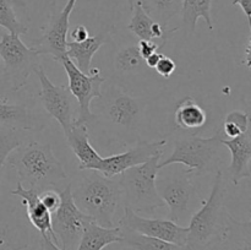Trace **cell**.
Returning a JSON list of instances; mask_svg holds the SVG:
<instances>
[{"label": "cell", "instance_id": "obj_22", "mask_svg": "<svg viewBox=\"0 0 251 250\" xmlns=\"http://www.w3.org/2000/svg\"><path fill=\"white\" fill-rule=\"evenodd\" d=\"M122 242L119 227H103L95 221H88L76 250H102L114 243Z\"/></svg>", "mask_w": 251, "mask_h": 250}, {"label": "cell", "instance_id": "obj_25", "mask_svg": "<svg viewBox=\"0 0 251 250\" xmlns=\"http://www.w3.org/2000/svg\"><path fill=\"white\" fill-rule=\"evenodd\" d=\"M119 227V225H118ZM122 233V244L131 250H188L185 245H176L157 238L147 237L127 228L119 227Z\"/></svg>", "mask_w": 251, "mask_h": 250}, {"label": "cell", "instance_id": "obj_26", "mask_svg": "<svg viewBox=\"0 0 251 250\" xmlns=\"http://www.w3.org/2000/svg\"><path fill=\"white\" fill-rule=\"evenodd\" d=\"M114 68L120 74H136L146 71L147 65L140 54L137 43L127 44L117 51L114 58Z\"/></svg>", "mask_w": 251, "mask_h": 250}, {"label": "cell", "instance_id": "obj_11", "mask_svg": "<svg viewBox=\"0 0 251 250\" xmlns=\"http://www.w3.org/2000/svg\"><path fill=\"white\" fill-rule=\"evenodd\" d=\"M59 194L60 205L51 213V229L55 235V244L61 250H76L86 225L92 218L81 212L75 205L70 183Z\"/></svg>", "mask_w": 251, "mask_h": 250}, {"label": "cell", "instance_id": "obj_31", "mask_svg": "<svg viewBox=\"0 0 251 250\" xmlns=\"http://www.w3.org/2000/svg\"><path fill=\"white\" fill-rule=\"evenodd\" d=\"M39 199L50 213H53L60 205V194L55 189H47V190L41 191Z\"/></svg>", "mask_w": 251, "mask_h": 250}, {"label": "cell", "instance_id": "obj_24", "mask_svg": "<svg viewBox=\"0 0 251 250\" xmlns=\"http://www.w3.org/2000/svg\"><path fill=\"white\" fill-rule=\"evenodd\" d=\"M213 0H181V19L183 27L188 33H194L199 19L205 20L208 29L213 31L212 7Z\"/></svg>", "mask_w": 251, "mask_h": 250}, {"label": "cell", "instance_id": "obj_4", "mask_svg": "<svg viewBox=\"0 0 251 250\" xmlns=\"http://www.w3.org/2000/svg\"><path fill=\"white\" fill-rule=\"evenodd\" d=\"M98 98L102 100V105L100 114H95L96 120H100L108 132L124 144L139 141V129L144 120L147 100L135 97L115 85H110L104 92L102 91Z\"/></svg>", "mask_w": 251, "mask_h": 250}, {"label": "cell", "instance_id": "obj_39", "mask_svg": "<svg viewBox=\"0 0 251 250\" xmlns=\"http://www.w3.org/2000/svg\"><path fill=\"white\" fill-rule=\"evenodd\" d=\"M145 0H127V4H129L130 11H132V7H134L135 4H141L144 5Z\"/></svg>", "mask_w": 251, "mask_h": 250}, {"label": "cell", "instance_id": "obj_21", "mask_svg": "<svg viewBox=\"0 0 251 250\" xmlns=\"http://www.w3.org/2000/svg\"><path fill=\"white\" fill-rule=\"evenodd\" d=\"M207 113L202 105L193 97H184L174 110V123L181 131H198L207 123Z\"/></svg>", "mask_w": 251, "mask_h": 250}, {"label": "cell", "instance_id": "obj_23", "mask_svg": "<svg viewBox=\"0 0 251 250\" xmlns=\"http://www.w3.org/2000/svg\"><path fill=\"white\" fill-rule=\"evenodd\" d=\"M217 250H251V222H240L229 213L225 238L218 243Z\"/></svg>", "mask_w": 251, "mask_h": 250}, {"label": "cell", "instance_id": "obj_30", "mask_svg": "<svg viewBox=\"0 0 251 250\" xmlns=\"http://www.w3.org/2000/svg\"><path fill=\"white\" fill-rule=\"evenodd\" d=\"M249 113L235 109L227 114L225 122H223L222 130L228 139H234V137H238L249 131Z\"/></svg>", "mask_w": 251, "mask_h": 250}, {"label": "cell", "instance_id": "obj_36", "mask_svg": "<svg viewBox=\"0 0 251 250\" xmlns=\"http://www.w3.org/2000/svg\"><path fill=\"white\" fill-rule=\"evenodd\" d=\"M232 5H238L248 19V24L251 28V0H233Z\"/></svg>", "mask_w": 251, "mask_h": 250}, {"label": "cell", "instance_id": "obj_37", "mask_svg": "<svg viewBox=\"0 0 251 250\" xmlns=\"http://www.w3.org/2000/svg\"><path fill=\"white\" fill-rule=\"evenodd\" d=\"M163 56V53L162 51H154L153 54H151L150 56H147L146 59H145V63H146L147 68L149 69H154V66L157 65V63L159 61V59Z\"/></svg>", "mask_w": 251, "mask_h": 250}, {"label": "cell", "instance_id": "obj_38", "mask_svg": "<svg viewBox=\"0 0 251 250\" xmlns=\"http://www.w3.org/2000/svg\"><path fill=\"white\" fill-rule=\"evenodd\" d=\"M42 250H61L49 237H41Z\"/></svg>", "mask_w": 251, "mask_h": 250}, {"label": "cell", "instance_id": "obj_5", "mask_svg": "<svg viewBox=\"0 0 251 250\" xmlns=\"http://www.w3.org/2000/svg\"><path fill=\"white\" fill-rule=\"evenodd\" d=\"M193 176L185 166L179 163L163 167L157 173V193L168 207V220L178 225L190 221L202 202L193 183Z\"/></svg>", "mask_w": 251, "mask_h": 250}, {"label": "cell", "instance_id": "obj_15", "mask_svg": "<svg viewBox=\"0 0 251 250\" xmlns=\"http://www.w3.org/2000/svg\"><path fill=\"white\" fill-rule=\"evenodd\" d=\"M166 144L167 140L164 139L153 141L139 140L131 149L102 158L97 171L105 176H117L131 167L145 163L154 154L163 153V147Z\"/></svg>", "mask_w": 251, "mask_h": 250}, {"label": "cell", "instance_id": "obj_29", "mask_svg": "<svg viewBox=\"0 0 251 250\" xmlns=\"http://www.w3.org/2000/svg\"><path fill=\"white\" fill-rule=\"evenodd\" d=\"M26 132L12 127L0 126V164H5L10 153L24 144Z\"/></svg>", "mask_w": 251, "mask_h": 250}, {"label": "cell", "instance_id": "obj_17", "mask_svg": "<svg viewBox=\"0 0 251 250\" xmlns=\"http://www.w3.org/2000/svg\"><path fill=\"white\" fill-rule=\"evenodd\" d=\"M223 146L230 152V164L228 167L230 180L238 185L243 179H250L251 161V135L250 130L234 139H223Z\"/></svg>", "mask_w": 251, "mask_h": 250}, {"label": "cell", "instance_id": "obj_32", "mask_svg": "<svg viewBox=\"0 0 251 250\" xmlns=\"http://www.w3.org/2000/svg\"><path fill=\"white\" fill-rule=\"evenodd\" d=\"M176 61H174L172 58H169V56L164 55V54H163V56L159 59V61L157 63V65L154 66V70L157 71V74H158V75H161L162 77H164V78L171 77V76L173 75L174 71H176Z\"/></svg>", "mask_w": 251, "mask_h": 250}, {"label": "cell", "instance_id": "obj_16", "mask_svg": "<svg viewBox=\"0 0 251 250\" xmlns=\"http://www.w3.org/2000/svg\"><path fill=\"white\" fill-rule=\"evenodd\" d=\"M11 194L21 198L22 202L26 206L27 218L41 233V237H49L55 243V235L51 229V213L42 203L38 191L31 188H25L20 181H17L16 188L11 190Z\"/></svg>", "mask_w": 251, "mask_h": 250}, {"label": "cell", "instance_id": "obj_34", "mask_svg": "<svg viewBox=\"0 0 251 250\" xmlns=\"http://www.w3.org/2000/svg\"><path fill=\"white\" fill-rule=\"evenodd\" d=\"M27 245H15L5 237V230H0V250H24Z\"/></svg>", "mask_w": 251, "mask_h": 250}, {"label": "cell", "instance_id": "obj_28", "mask_svg": "<svg viewBox=\"0 0 251 250\" xmlns=\"http://www.w3.org/2000/svg\"><path fill=\"white\" fill-rule=\"evenodd\" d=\"M0 26L12 34H26L28 27L21 22L15 11L14 0H0Z\"/></svg>", "mask_w": 251, "mask_h": 250}, {"label": "cell", "instance_id": "obj_27", "mask_svg": "<svg viewBox=\"0 0 251 250\" xmlns=\"http://www.w3.org/2000/svg\"><path fill=\"white\" fill-rule=\"evenodd\" d=\"M142 7L154 21L167 26L171 19L180 14L181 0H145Z\"/></svg>", "mask_w": 251, "mask_h": 250}, {"label": "cell", "instance_id": "obj_40", "mask_svg": "<svg viewBox=\"0 0 251 250\" xmlns=\"http://www.w3.org/2000/svg\"><path fill=\"white\" fill-rule=\"evenodd\" d=\"M4 169H5V164H0V188H1V179H2V174H4Z\"/></svg>", "mask_w": 251, "mask_h": 250}, {"label": "cell", "instance_id": "obj_1", "mask_svg": "<svg viewBox=\"0 0 251 250\" xmlns=\"http://www.w3.org/2000/svg\"><path fill=\"white\" fill-rule=\"evenodd\" d=\"M73 200L81 212L103 227H114L122 200L119 176H105L96 169H78L70 179Z\"/></svg>", "mask_w": 251, "mask_h": 250}, {"label": "cell", "instance_id": "obj_7", "mask_svg": "<svg viewBox=\"0 0 251 250\" xmlns=\"http://www.w3.org/2000/svg\"><path fill=\"white\" fill-rule=\"evenodd\" d=\"M161 158L162 153H157L145 163L131 167L118 175L124 207H129L139 215H152L158 208L166 206L156 189V176Z\"/></svg>", "mask_w": 251, "mask_h": 250}, {"label": "cell", "instance_id": "obj_10", "mask_svg": "<svg viewBox=\"0 0 251 250\" xmlns=\"http://www.w3.org/2000/svg\"><path fill=\"white\" fill-rule=\"evenodd\" d=\"M46 125L47 118L39 113L31 95L24 90H11L7 95L0 92V126L37 132Z\"/></svg>", "mask_w": 251, "mask_h": 250}, {"label": "cell", "instance_id": "obj_12", "mask_svg": "<svg viewBox=\"0 0 251 250\" xmlns=\"http://www.w3.org/2000/svg\"><path fill=\"white\" fill-rule=\"evenodd\" d=\"M34 73L38 76L39 83H41L39 100L43 105L44 112L60 124L65 134L73 126L77 117V109L75 107L76 100L69 91L68 86L54 85L49 80L42 65L37 66Z\"/></svg>", "mask_w": 251, "mask_h": 250}, {"label": "cell", "instance_id": "obj_14", "mask_svg": "<svg viewBox=\"0 0 251 250\" xmlns=\"http://www.w3.org/2000/svg\"><path fill=\"white\" fill-rule=\"evenodd\" d=\"M77 0H68L64 9L51 16L47 22L43 34L33 39L29 48L36 50L39 55L50 54L56 61L66 54L68 32L70 27V16Z\"/></svg>", "mask_w": 251, "mask_h": 250}, {"label": "cell", "instance_id": "obj_6", "mask_svg": "<svg viewBox=\"0 0 251 250\" xmlns=\"http://www.w3.org/2000/svg\"><path fill=\"white\" fill-rule=\"evenodd\" d=\"M222 135L221 131L213 136L202 137L196 132L183 131L174 141L173 152L166 159L159 161V169L169 164H183L193 175L217 172L222 163Z\"/></svg>", "mask_w": 251, "mask_h": 250}, {"label": "cell", "instance_id": "obj_2", "mask_svg": "<svg viewBox=\"0 0 251 250\" xmlns=\"http://www.w3.org/2000/svg\"><path fill=\"white\" fill-rule=\"evenodd\" d=\"M7 162L16 171L20 183L38 193L50 188L61 191L70 183L63 164L54 156L49 144L38 141L22 144L10 153Z\"/></svg>", "mask_w": 251, "mask_h": 250}, {"label": "cell", "instance_id": "obj_35", "mask_svg": "<svg viewBox=\"0 0 251 250\" xmlns=\"http://www.w3.org/2000/svg\"><path fill=\"white\" fill-rule=\"evenodd\" d=\"M90 37V33H88V29L86 28L85 26L80 25V26L75 27L71 32V38H73L74 42H81L85 41L86 38Z\"/></svg>", "mask_w": 251, "mask_h": 250}, {"label": "cell", "instance_id": "obj_20", "mask_svg": "<svg viewBox=\"0 0 251 250\" xmlns=\"http://www.w3.org/2000/svg\"><path fill=\"white\" fill-rule=\"evenodd\" d=\"M108 39H109L108 33H100L96 36H90L85 41L68 42L66 43V55L82 73L88 74L91 70L93 56L100 50L103 44L107 43Z\"/></svg>", "mask_w": 251, "mask_h": 250}, {"label": "cell", "instance_id": "obj_9", "mask_svg": "<svg viewBox=\"0 0 251 250\" xmlns=\"http://www.w3.org/2000/svg\"><path fill=\"white\" fill-rule=\"evenodd\" d=\"M58 61L65 69L69 78L68 88L77 102L78 112L75 123L86 125L93 123L96 115L91 110V103L95 98L100 97L105 78L100 76V69H91L88 74L82 73L66 54Z\"/></svg>", "mask_w": 251, "mask_h": 250}, {"label": "cell", "instance_id": "obj_8", "mask_svg": "<svg viewBox=\"0 0 251 250\" xmlns=\"http://www.w3.org/2000/svg\"><path fill=\"white\" fill-rule=\"evenodd\" d=\"M41 55L27 47L19 34L5 33L0 39V61H2L1 77L14 91L24 90L29 75L34 73Z\"/></svg>", "mask_w": 251, "mask_h": 250}, {"label": "cell", "instance_id": "obj_18", "mask_svg": "<svg viewBox=\"0 0 251 250\" xmlns=\"http://www.w3.org/2000/svg\"><path fill=\"white\" fill-rule=\"evenodd\" d=\"M66 142L78 159V169H96L97 171L103 157L95 150L90 142L88 125L76 124L65 132Z\"/></svg>", "mask_w": 251, "mask_h": 250}, {"label": "cell", "instance_id": "obj_13", "mask_svg": "<svg viewBox=\"0 0 251 250\" xmlns=\"http://www.w3.org/2000/svg\"><path fill=\"white\" fill-rule=\"evenodd\" d=\"M119 227L176 245H185L188 235V227H183L168 218L142 217L129 207H124V215L119 220Z\"/></svg>", "mask_w": 251, "mask_h": 250}, {"label": "cell", "instance_id": "obj_3", "mask_svg": "<svg viewBox=\"0 0 251 250\" xmlns=\"http://www.w3.org/2000/svg\"><path fill=\"white\" fill-rule=\"evenodd\" d=\"M226 186L222 169L216 172L215 181L208 199L194 212L189 221L185 248L188 250H208L225 238L228 227V212L226 207Z\"/></svg>", "mask_w": 251, "mask_h": 250}, {"label": "cell", "instance_id": "obj_33", "mask_svg": "<svg viewBox=\"0 0 251 250\" xmlns=\"http://www.w3.org/2000/svg\"><path fill=\"white\" fill-rule=\"evenodd\" d=\"M164 46H166L164 43H158V42L154 41H139V43H137V48H139L140 54L144 59L153 54L154 51H162Z\"/></svg>", "mask_w": 251, "mask_h": 250}, {"label": "cell", "instance_id": "obj_19", "mask_svg": "<svg viewBox=\"0 0 251 250\" xmlns=\"http://www.w3.org/2000/svg\"><path fill=\"white\" fill-rule=\"evenodd\" d=\"M132 17L127 28L135 34L140 41H159L166 43L169 34L178 31V28L169 29L167 26L154 21L142 7L141 4H135L132 7Z\"/></svg>", "mask_w": 251, "mask_h": 250}]
</instances>
